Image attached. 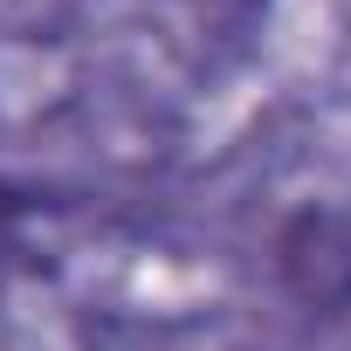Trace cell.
<instances>
[{"mask_svg":"<svg viewBox=\"0 0 351 351\" xmlns=\"http://www.w3.org/2000/svg\"><path fill=\"white\" fill-rule=\"evenodd\" d=\"M21 221H28V193H21L14 180H0V248H14Z\"/></svg>","mask_w":351,"mask_h":351,"instance_id":"6da1fadb","label":"cell"}]
</instances>
